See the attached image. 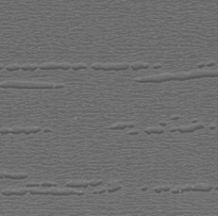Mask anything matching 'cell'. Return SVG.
<instances>
[{"label": "cell", "instance_id": "6da1fadb", "mask_svg": "<svg viewBox=\"0 0 218 216\" xmlns=\"http://www.w3.org/2000/svg\"><path fill=\"white\" fill-rule=\"evenodd\" d=\"M65 87L63 83L53 82H31V81H2L0 89H18V90H56Z\"/></svg>", "mask_w": 218, "mask_h": 216}, {"label": "cell", "instance_id": "7a4b0ae2", "mask_svg": "<svg viewBox=\"0 0 218 216\" xmlns=\"http://www.w3.org/2000/svg\"><path fill=\"white\" fill-rule=\"evenodd\" d=\"M176 80V75L173 74H162V75H154V76H146L135 78L134 81L137 83H162Z\"/></svg>", "mask_w": 218, "mask_h": 216}, {"label": "cell", "instance_id": "3957f363", "mask_svg": "<svg viewBox=\"0 0 218 216\" xmlns=\"http://www.w3.org/2000/svg\"><path fill=\"white\" fill-rule=\"evenodd\" d=\"M32 195H58V196H68V195H78L81 196L84 195V192L76 191V189H48V191H44V189H31L29 191Z\"/></svg>", "mask_w": 218, "mask_h": 216}, {"label": "cell", "instance_id": "277c9868", "mask_svg": "<svg viewBox=\"0 0 218 216\" xmlns=\"http://www.w3.org/2000/svg\"><path fill=\"white\" fill-rule=\"evenodd\" d=\"M130 65L127 63L124 64H99V63H95L91 66L92 69L94 70H126L129 69Z\"/></svg>", "mask_w": 218, "mask_h": 216}, {"label": "cell", "instance_id": "5b68a950", "mask_svg": "<svg viewBox=\"0 0 218 216\" xmlns=\"http://www.w3.org/2000/svg\"><path fill=\"white\" fill-rule=\"evenodd\" d=\"M39 69H42V70H53V69L68 70V69H70V65H69L68 63H61V64L45 63V64L39 65Z\"/></svg>", "mask_w": 218, "mask_h": 216}, {"label": "cell", "instance_id": "8992f818", "mask_svg": "<svg viewBox=\"0 0 218 216\" xmlns=\"http://www.w3.org/2000/svg\"><path fill=\"white\" fill-rule=\"evenodd\" d=\"M2 195L4 196H11V195H17V196H23L28 193L27 189H22V188H19V189H6V191H2L1 192Z\"/></svg>", "mask_w": 218, "mask_h": 216}, {"label": "cell", "instance_id": "52a82bcc", "mask_svg": "<svg viewBox=\"0 0 218 216\" xmlns=\"http://www.w3.org/2000/svg\"><path fill=\"white\" fill-rule=\"evenodd\" d=\"M171 133L179 131L181 133H191V132H195V127L194 126H187V127H178V128H171L169 130Z\"/></svg>", "mask_w": 218, "mask_h": 216}, {"label": "cell", "instance_id": "ba28073f", "mask_svg": "<svg viewBox=\"0 0 218 216\" xmlns=\"http://www.w3.org/2000/svg\"><path fill=\"white\" fill-rule=\"evenodd\" d=\"M212 189L213 187L211 185L206 184H197L195 186H191V191L193 192H210Z\"/></svg>", "mask_w": 218, "mask_h": 216}, {"label": "cell", "instance_id": "9c48e42d", "mask_svg": "<svg viewBox=\"0 0 218 216\" xmlns=\"http://www.w3.org/2000/svg\"><path fill=\"white\" fill-rule=\"evenodd\" d=\"M4 178L11 180H22L28 178L27 174H4Z\"/></svg>", "mask_w": 218, "mask_h": 216}, {"label": "cell", "instance_id": "30bf717a", "mask_svg": "<svg viewBox=\"0 0 218 216\" xmlns=\"http://www.w3.org/2000/svg\"><path fill=\"white\" fill-rule=\"evenodd\" d=\"M88 186V182H67L66 187L69 188H78V187H87Z\"/></svg>", "mask_w": 218, "mask_h": 216}, {"label": "cell", "instance_id": "8fae6325", "mask_svg": "<svg viewBox=\"0 0 218 216\" xmlns=\"http://www.w3.org/2000/svg\"><path fill=\"white\" fill-rule=\"evenodd\" d=\"M144 132H145L146 134H163V133H164V129L152 127V128H147V129H145Z\"/></svg>", "mask_w": 218, "mask_h": 216}, {"label": "cell", "instance_id": "7c38bea8", "mask_svg": "<svg viewBox=\"0 0 218 216\" xmlns=\"http://www.w3.org/2000/svg\"><path fill=\"white\" fill-rule=\"evenodd\" d=\"M133 70H138V69H147L149 67V64L147 63H134L130 66Z\"/></svg>", "mask_w": 218, "mask_h": 216}, {"label": "cell", "instance_id": "4fadbf2b", "mask_svg": "<svg viewBox=\"0 0 218 216\" xmlns=\"http://www.w3.org/2000/svg\"><path fill=\"white\" fill-rule=\"evenodd\" d=\"M126 128H129V124H115L109 127L110 130H123Z\"/></svg>", "mask_w": 218, "mask_h": 216}, {"label": "cell", "instance_id": "5bb4252c", "mask_svg": "<svg viewBox=\"0 0 218 216\" xmlns=\"http://www.w3.org/2000/svg\"><path fill=\"white\" fill-rule=\"evenodd\" d=\"M42 130L41 128H38V127H33V128H30V127H28V128H23V131H22V133H25V134H31V133H37V132H39Z\"/></svg>", "mask_w": 218, "mask_h": 216}, {"label": "cell", "instance_id": "9a60e30c", "mask_svg": "<svg viewBox=\"0 0 218 216\" xmlns=\"http://www.w3.org/2000/svg\"><path fill=\"white\" fill-rule=\"evenodd\" d=\"M37 68H38L37 65H31V64H25V65L20 66V69H22L25 71H28V70L33 71V70H36Z\"/></svg>", "mask_w": 218, "mask_h": 216}, {"label": "cell", "instance_id": "2e32d148", "mask_svg": "<svg viewBox=\"0 0 218 216\" xmlns=\"http://www.w3.org/2000/svg\"><path fill=\"white\" fill-rule=\"evenodd\" d=\"M70 68H71V69H74V70L86 69V68H87V65H86V64H82V63H80V64H74V65L70 66Z\"/></svg>", "mask_w": 218, "mask_h": 216}, {"label": "cell", "instance_id": "e0dca14e", "mask_svg": "<svg viewBox=\"0 0 218 216\" xmlns=\"http://www.w3.org/2000/svg\"><path fill=\"white\" fill-rule=\"evenodd\" d=\"M5 69L7 71H16V70H19L20 69V66L17 65V64H12V65H7L5 67Z\"/></svg>", "mask_w": 218, "mask_h": 216}, {"label": "cell", "instance_id": "ac0fdd59", "mask_svg": "<svg viewBox=\"0 0 218 216\" xmlns=\"http://www.w3.org/2000/svg\"><path fill=\"white\" fill-rule=\"evenodd\" d=\"M23 131V128H18V127H15V128H10V133L12 134H20Z\"/></svg>", "mask_w": 218, "mask_h": 216}, {"label": "cell", "instance_id": "d6986e66", "mask_svg": "<svg viewBox=\"0 0 218 216\" xmlns=\"http://www.w3.org/2000/svg\"><path fill=\"white\" fill-rule=\"evenodd\" d=\"M119 189H121V186L118 185V184H115V185H112L110 188H107V191H108L109 193H113V192L119 191Z\"/></svg>", "mask_w": 218, "mask_h": 216}, {"label": "cell", "instance_id": "ffe728a7", "mask_svg": "<svg viewBox=\"0 0 218 216\" xmlns=\"http://www.w3.org/2000/svg\"><path fill=\"white\" fill-rule=\"evenodd\" d=\"M39 186H43V187H55L56 183H54V182H42V183H39Z\"/></svg>", "mask_w": 218, "mask_h": 216}, {"label": "cell", "instance_id": "44dd1931", "mask_svg": "<svg viewBox=\"0 0 218 216\" xmlns=\"http://www.w3.org/2000/svg\"><path fill=\"white\" fill-rule=\"evenodd\" d=\"M102 183V180H96V181H92V182H88V185L91 186H98Z\"/></svg>", "mask_w": 218, "mask_h": 216}, {"label": "cell", "instance_id": "7402d4cb", "mask_svg": "<svg viewBox=\"0 0 218 216\" xmlns=\"http://www.w3.org/2000/svg\"><path fill=\"white\" fill-rule=\"evenodd\" d=\"M10 133V128H1L0 129V134H9Z\"/></svg>", "mask_w": 218, "mask_h": 216}, {"label": "cell", "instance_id": "603a6c76", "mask_svg": "<svg viewBox=\"0 0 218 216\" xmlns=\"http://www.w3.org/2000/svg\"><path fill=\"white\" fill-rule=\"evenodd\" d=\"M26 187H39V183H27Z\"/></svg>", "mask_w": 218, "mask_h": 216}, {"label": "cell", "instance_id": "cb8c5ba5", "mask_svg": "<svg viewBox=\"0 0 218 216\" xmlns=\"http://www.w3.org/2000/svg\"><path fill=\"white\" fill-rule=\"evenodd\" d=\"M106 192H107V188H102V189H96V191H94L93 193L94 194H103Z\"/></svg>", "mask_w": 218, "mask_h": 216}, {"label": "cell", "instance_id": "d4e9b609", "mask_svg": "<svg viewBox=\"0 0 218 216\" xmlns=\"http://www.w3.org/2000/svg\"><path fill=\"white\" fill-rule=\"evenodd\" d=\"M128 134L129 135H138L139 134V131L138 130H131V131L128 132Z\"/></svg>", "mask_w": 218, "mask_h": 216}, {"label": "cell", "instance_id": "484cf974", "mask_svg": "<svg viewBox=\"0 0 218 216\" xmlns=\"http://www.w3.org/2000/svg\"><path fill=\"white\" fill-rule=\"evenodd\" d=\"M153 191H154L155 193H159V194H160L161 192H163V191H162V187H161V186H156V187H154V188H153Z\"/></svg>", "mask_w": 218, "mask_h": 216}, {"label": "cell", "instance_id": "4316f807", "mask_svg": "<svg viewBox=\"0 0 218 216\" xmlns=\"http://www.w3.org/2000/svg\"><path fill=\"white\" fill-rule=\"evenodd\" d=\"M171 193L172 194H179L180 193V187H176V188L171 189Z\"/></svg>", "mask_w": 218, "mask_h": 216}, {"label": "cell", "instance_id": "83f0119b", "mask_svg": "<svg viewBox=\"0 0 218 216\" xmlns=\"http://www.w3.org/2000/svg\"><path fill=\"white\" fill-rule=\"evenodd\" d=\"M162 191H164V192H168V191H170V186H168V185L162 186Z\"/></svg>", "mask_w": 218, "mask_h": 216}, {"label": "cell", "instance_id": "f1b7e54d", "mask_svg": "<svg viewBox=\"0 0 218 216\" xmlns=\"http://www.w3.org/2000/svg\"><path fill=\"white\" fill-rule=\"evenodd\" d=\"M216 63L215 62H208V63H205V66H207V67H212V66H214Z\"/></svg>", "mask_w": 218, "mask_h": 216}, {"label": "cell", "instance_id": "f546056e", "mask_svg": "<svg viewBox=\"0 0 218 216\" xmlns=\"http://www.w3.org/2000/svg\"><path fill=\"white\" fill-rule=\"evenodd\" d=\"M197 67H198V68H203V67H205V63H199V64L197 65Z\"/></svg>", "mask_w": 218, "mask_h": 216}, {"label": "cell", "instance_id": "4dcf8cb0", "mask_svg": "<svg viewBox=\"0 0 218 216\" xmlns=\"http://www.w3.org/2000/svg\"><path fill=\"white\" fill-rule=\"evenodd\" d=\"M161 67H162L161 64H155V65H153V68H155V69H158V68H161Z\"/></svg>", "mask_w": 218, "mask_h": 216}, {"label": "cell", "instance_id": "1f68e13d", "mask_svg": "<svg viewBox=\"0 0 218 216\" xmlns=\"http://www.w3.org/2000/svg\"><path fill=\"white\" fill-rule=\"evenodd\" d=\"M180 118H181V116H172L170 119L171 120H174V119H180Z\"/></svg>", "mask_w": 218, "mask_h": 216}, {"label": "cell", "instance_id": "d6a6232c", "mask_svg": "<svg viewBox=\"0 0 218 216\" xmlns=\"http://www.w3.org/2000/svg\"><path fill=\"white\" fill-rule=\"evenodd\" d=\"M135 127V124L134 123H131V124H129V128H131V129H133Z\"/></svg>", "mask_w": 218, "mask_h": 216}, {"label": "cell", "instance_id": "836d02e7", "mask_svg": "<svg viewBox=\"0 0 218 216\" xmlns=\"http://www.w3.org/2000/svg\"><path fill=\"white\" fill-rule=\"evenodd\" d=\"M44 132H46V133H48V132H51V129H49V128L44 129Z\"/></svg>", "mask_w": 218, "mask_h": 216}, {"label": "cell", "instance_id": "e575fe53", "mask_svg": "<svg viewBox=\"0 0 218 216\" xmlns=\"http://www.w3.org/2000/svg\"><path fill=\"white\" fill-rule=\"evenodd\" d=\"M215 128H216V126H215V125H212V126H210V127H208V129H211V130H214Z\"/></svg>", "mask_w": 218, "mask_h": 216}, {"label": "cell", "instance_id": "d590c367", "mask_svg": "<svg viewBox=\"0 0 218 216\" xmlns=\"http://www.w3.org/2000/svg\"><path fill=\"white\" fill-rule=\"evenodd\" d=\"M160 125H161V126H166V125H167V122H161Z\"/></svg>", "mask_w": 218, "mask_h": 216}, {"label": "cell", "instance_id": "8d00e7d4", "mask_svg": "<svg viewBox=\"0 0 218 216\" xmlns=\"http://www.w3.org/2000/svg\"><path fill=\"white\" fill-rule=\"evenodd\" d=\"M2 178H4V172L0 171V179H2Z\"/></svg>", "mask_w": 218, "mask_h": 216}, {"label": "cell", "instance_id": "74e56055", "mask_svg": "<svg viewBox=\"0 0 218 216\" xmlns=\"http://www.w3.org/2000/svg\"><path fill=\"white\" fill-rule=\"evenodd\" d=\"M198 122V119H194V120H191V123H194V124H196Z\"/></svg>", "mask_w": 218, "mask_h": 216}, {"label": "cell", "instance_id": "f35d334b", "mask_svg": "<svg viewBox=\"0 0 218 216\" xmlns=\"http://www.w3.org/2000/svg\"><path fill=\"white\" fill-rule=\"evenodd\" d=\"M1 69H3V65H2V64H0V70H1Z\"/></svg>", "mask_w": 218, "mask_h": 216}]
</instances>
